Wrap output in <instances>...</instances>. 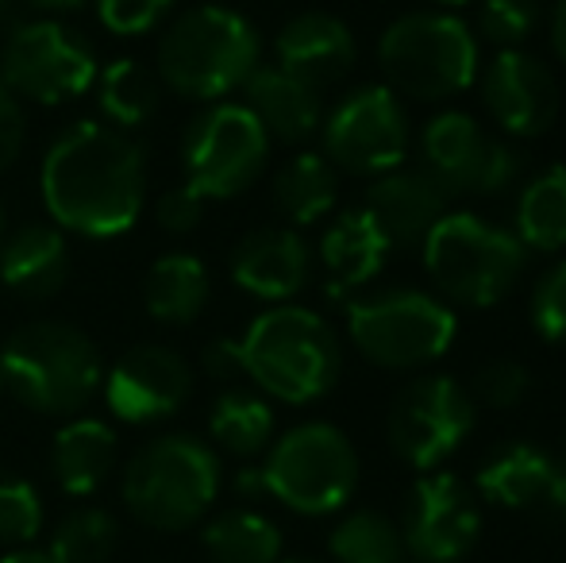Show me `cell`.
Returning <instances> with one entry per match:
<instances>
[{
  "label": "cell",
  "instance_id": "35",
  "mask_svg": "<svg viewBox=\"0 0 566 563\" xmlns=\"http://www.w3.org/2000/svg\"><path fill=\"white\" fill-rule=\"evenodd\" d=\"M43 529V502L39 490L28 479L0 475V544L4 549H23Z\"/></svg>",
  "mask_w": 566,
  "mask_h": 563
},
{
  "label": "cell",
  "instance_id": "6",
  "mask_svg": "<svg viewBox=\"0 0 566 563\" xmlns=\"http://www.w3.org/2000/svg\"><path fill=\"white\" fill-rule=\"evenodd\" d=\"M224 487L220 451L189 432H170L143 444L124 471V505L139 525L181 533L197 525Z\"/></svg>",
  "mask_w": 566,
  "mask_h": 563
},
{
  "label": "cell",
  "instance_id": "12",
  "mask_svg": "<svg viewBox=\"0 0 566 563\" xmlns=\"http://www.w3.org/2000/svg\"><path fill=\"white\" fill-rule=\"evenodd\" d=\"M420 166L448 197H497L524 174V155L509 139L485 132L470 113L448 108L420 132Z\"/></svg>",
  "mask_w": 566,
  "mask_h": 563
},
{
  "label": "cell",
  "instance_id": "18",
  "mask_svg": "<svg viewBox=\"0 0 566 563\" xmlns=\"http://www.w3.org/2000/svg\"><path fill=\"white\" fill-rule=\"evenodd\" d=\"M313 279V251L297 228H259L231 251V282L270 305H285Z\"/></svg>",
  "mask_w": 566,
  "mask_h": 563
},
{
  "label": "cell",
  "instance_id": "29",
  "mask_svg": "<svg viewBox=\"0 0 566 563\" xmlns=\"http://www.w3.org/2000/svg\"><path fill=\"white\" fill-rule=\"evenodd\" d=\"M274 409L262 394L251 390H224L217 402H212V414H209V436H212V448L228 451V456L243 459H259L262 451L274 444Z\"/></svg>",
  "mask_w": 566,
  "mask_h": 563
},
{
  "label": "cell",
  "instance_id": "45",
  "mask_svg": "<svg viewBox=\"0 0 566 563\" xmlns=\"http://www.w3.org/2000/svg\"><path fill=\"white\" fill-rule=\"evenodd\" d=\"M28 4L43 8V12H74V8H82L85 0H28Z\"/></svg>",
  "mask_w": 566,
  "mask_h": 563
},
{
  "label": "cell",
  "instance_id": "2",
  "mask_svg": "<svg viewBox=\"0 0 566 563\" xmlns=\"http://www.w3.org/2000/svg\"><path fill=\"white\" fill-rule=\"evenodd\" d=\"M243 375L266 398L308 406L336 390L343 371L339 336L321 313L305 305H274L259 313L239 336Z\"/></svg>",
  "mask_w": 566,
  "mask_h": 563
},
{
  "label": "cell",
  "instance_id": "27",
  "mask_svg": "<svg viewBox=\"0 0 566 563\" xmlns=\"http://www.w3.org/2000/svg\"><path fill=\"white\" fill-rule=\"evenodd\" d=\"M339 170L321 150H297L274 174V205L293 228H308L336 209Z\"/></svg>",
  "mask_w": 566,
  "mask_h": 563
},
{
  "label": "cell",
  "instance_id": "26",
  "mask_svg": "<svg viewBox=\"0 0 566 563\" xmlns=\"http://www.w3.org/2000/svg\"><path fill=\"white\" fill-rule=\"evenodd\" d=\"M212 298L209 267L189 251H170V256L155 259L143 279V305L158 324H193L205 313Z\"/></svg>",
  "mask_w": 566,
  "mask_h": 563
},
{
  "label": "cell",
  "instance_id": "36",
  "mask_svg": "<svg viewBox=\"0 0 566 563\" xmlns=\"http://www.w3.org/2000/svg\"><path fill=\"white\" fill-rule=\"evenodd\" d=\"M467 390H470V398H474V406L513 409L528 398L532 375H528V367L516 359H485L474 367V378H470Z\"/></svg>",
  "mask_w": 566,
  "mask_h": 563
},
{
  "label": "cell",
  "instance_id": "47",
  "mask_svg": "<svg viewBox=\"0 0 566 563\" xmlns=\"http://www.w3.org/2000/svg\"><path fill=\"white\" fill-rule=\"evenodd\" d=\"M4 220H8L4 217V205H0V243H4Z\"/></svg>",
  "mask_w": 566,
  "mask_h": 563
},
{
  "label": "cell",
  "instance_id": "50",
  "mask_svg": "<svg viewBox=\"0 0 566 563\" xmlns=\"http://www.w3.org/2000/svg\"><path fill=\"white\" fill-rule=\"evenodd\" d=\"M0 390H4V375H0Z\"/></svg>",
  "mask_w": 566,
  "mask_h": 563
},
{
  "label": "cell",
  "instance_id": "46",
  "mask_svg": "<svg viewBox=\"0 0 566 563\" xmlns=\"http://www.w3.org/2000/svg\"><path fill=\"white\" fill-rule=\"evenodd\" d=\"M436 4H443L451 12V8H462V4H470V0H436Z\"/></svg>",
  "mask_w": 566,
  "mask_h": 563
},
{
  "label": "cell",
  "instance_id": "20",
  "mask_svg": "<svg viewBox=\"0 0 566 563\" xmlns=\"http://www.w3.org/2000/svg\"><path fill=\"white\" fill-rule=\"evenodd\" d=\"M277 66L290 70L313 90H328L343 82L358 59V43L350 28L332 12H301L274 39Z\"/></svg>",
  "mask_w": 566,
  "mask_h": 563
},
{
  "label": "cell",
  "instance_id": "23",
  "mask_svg": "<svg viewBox=\"0 0 566 563\" xmlns=\"http://www.w3.org/2000/svg\"><path fill=\"white\" fill-rule=\"evenodd\" d=\"M70 279V243L59 225H23L0 243V282L28 301H46Z\"/></svg>",
  "mask_w": 566,
  "mask_h": 563
},
{
  "label": "cell",
  "instance_id": "16",
  "mask_svg": "<svg viewBox=\"0 0 566 563\" xmlns=\"http://www.w3.org/2000/svg\"><path fill=\"white\" fill-rule=\"evenodd\" d=\"M105 406L124 425H155L174 417L193 394V367L166 344H139L101 378Z\"/></svg>",
  "mask_w": 566,
  "mask_h": 563
},
{
  "label": "cell",
  "instance_id": "31",
  "mask_svg": "<svg viewBox=\"0 0 566 563\" xmlns=\"http://www.w3.org/2000/svg\"><path fill=\"white\" fill-rule=\"evenodd\" d=\"M97 105L105 124H113L119 132H135L143 124H150V116L158 113V74L147 70L135 59H116L97 74Z\"/></svg>",
  "mask_w": 566,
  "mask_h": 563
},
{
  "label": "cell",
  "instance_id": "21",
  "mask_svg": "<svg viewBox=\"0 0 566 563\" xmlns=\"http://www.w3.org/2000/svg\"><path fill=\"white\" fill-rule=\"evenodd\" d=\"M563 463L547 448L532 440H509L485 451V459L474 471V487L497 510H516L536 518L544 498L552 494Z\"/></svg>",
  "mask_w": 566,
  "mask_h": 563
},
{
  "label": "cell",
  "instance_id": "41",
  "mask_svg": "<svg viewBox=\"0 0 566 563\" xmlns=\"http://www.w3.org/2000/svg\"><path fill=\"white\" fill-rule=\"evenodd\" d=\"M201 371L217 383H235L243 375V352H239V336H220L205 347Z\"/></svg>",
  "mask_w": 566,
  "mask_h": 563
},
{
  "label": "cell",
  "instance_id": "30",
  "mask_svg": "<svg viewBox=\"0 0 566 563\" xmlns=\"http://www.w3.org/2000/svg\"><path fill=\"white\" fill-rule=\"evenodd\" d=\"M201 544L212 563H277L282 529L259 510H224L205 521Z\"/></svg>",
  "mask_w": 566,
  "mask_h": 563
},
{
  "label": "cell",
  "instance_id": "37",
  "mask_svg": "<svg viewBox=\"0 0 566 563\" xmlns=\"http://www.w3.org/2000/svg\"><path fill=\"white\" fill-rule=\"evenodd\" d=\"M528 321L544 344L566 347V259L547 267L532 285Z\"/></svg>",
  "mask_w": 566,
  "mask_h": 563
},
{
  "label": "cell",
  "instance_id": "10",
  "mask_svg": "<svg viewBox=\"0 0 566 563\" xmlns=\"http://www.w3.org/2000/svg\"><path fill=\"white\" fill-rule=\"evenodd\" d=\"M270 158V136L243 101H217L186 132L181 166L186 186L205 201H231L262 178Z\"/></svg>",
  "mask_w": 566,
  "mask_h": 563
},
{
  "label": "cell",
  "instance_id": "48",
  "mask_svg": "<svg viewBox=\"0 0 566 563\" xmlns=\"http://www.w3.org/2000/svg\"><path fill=\"white\" fill-rule=\"evenodd\" d=\"M277 563H321V560H308V556H297V560H277Z\"/></svg>",
  "mask_w": 566,
  "mask_h": 563
},
{
  "label": "cell",
  "instance_id": "44",
  "mask_svg": "<svg viewBox=\"0 0 566 563\" xmlns=\"http://www.w3.org/2000/svg\"><path fill=\"white\" fill-rule=\"evenodd\" d=\"M0 563H54L46 552H35V549H15V552H8Z\"/></svg>",
  "mask_w": 566,
  "mask_h": 563
},
{
  "label": "cell",
  "instance_id": "24",
  "mask_svg": "<svg viewBox=\"0 0 566 563\" xmlns=\"http://www.w3.org/2000/svg\"><path fill=\"white\" fill-rule=\"evenodd\" d=\"M394 243L386 240L378 225L370 220L366 209H347L328 225V232L321 236V263L328 271L332 293H358L366 290L386 267Z\"/></svg>",
  "mask_w": 566,
  "mask_h": 563
},
{
  "label": "cell",
  "instance_id": "19",
  "mask_svg": "<svg viewBox=\"0 0 566 563\" xmlns=\"http://www.w3.org/2000/svg\"><path fill=\"white\" fill-rule=\"evenodd\" d=\"M363 209L370 212V220L386 232L394 248H420L424 236L451 209V197L424 166H397L370 181Z\"/></svg>",
  "mask_w": 566,
  "mask_h": 563
},
{
  "label": "cell",
  "instance_id": "8",
  "mask_svg": "<svg viewBox=\"0 0 566 563\" xmlns=\"http://www.w3.org/2000/svg\"><path fill=\"white\" fill-rule=\"evenodd\" d=\"M378 66L397 97L436 105L478 82V35L448 8L397 15L378 39Z\"/></svg>",
  "mask_w": 566,
  "mask_h": 563
},
{
  "label": "cell",
  "instance_id": "25",
  "mask_svg": "<svg viewBox=\"0 0 566 563\" xmlns=\"http://www.w3.org/2000/svg\"><path fill=\"white\" fill-rule=\"evenodd\" d=\"M119 459V436L113 425L97 417H74L54 432L51 444V471L66 494L85 498L105 487Z\"/></svg>",
  "mask_w": 566,
  "mask_h": 563
},
{
  "label": "cell",
  "instance_id": "15",
  "mask_svg": "<svg viewBox=\"0 0 566 563\" xmlns=\"http://www.w3.org/2000/svg\"><path fill=\"white\" fill-rule=\"evenodd\" d=\"M482 536V510L467 482L448 471H428L409 490L401 518L405 556L420 563H462Z\"/></svg>",
  "mask_w": 566,
  "mask_h": 563
},
{
  "label": "cell",
  "instance_id": "3",
  "mask_svg": "<svg viewBox=\"0 0 566 563\" xmlns=\"http://www.w3.org/2000/svg\"><path fill=\"white\" fill-rule=\"evenodd\" d=\"M259 31L243 12L197 4L181 12L158 39V82L178 97L217 105L243 90L259 66Z\"/></svg>",
  "mask_w": 566,
  "mask_h": 563
},
{
  "label": "cell",
  "instance_id": "1",
  "mask_svg": "<svg viewBox=\"0 0 566 563\" xmlns=\"http://www.w3.org/2000/svg\"><path fill=\"white\" fill-rule=\"evenodd\" d=\"M39 189L62 232L116 240L132 232L147 205V155L105 121H82L46 147Z\"/></svg>",
  "mask_w": 566,
  "mask_h": 563
},
{
  "label": "cell",
  "instance_id": "32",
  "mask_svg": "<svg viewBox=\"0 0 566 563\" xmlns=\"http://www.w3.org/2000/svg\"><path fill=\"white\" fill-rule=\"evenodd\" d=\"M336 563H405L401 525L381 510H355L328 533Z\"/></svg>",
  "mask_w": 566,
  "mask_h": 563
},
{
  "label": "cell",
  "instance_id": "7",
  "mask_svg": "<svg viewBox=\"0 0 566 563\" xmlns=\"http://www.w3.org/2000/svg\"><path fill=\"white\" fill-rule=\"evenodd\" d=\"M347 336L366 363L381 371H424L451 352L459 336L454 305L432 290L386 285L347 301Z\"/></svg>",
  "mask_w": 566,
  "mask_h": 563
},
{
  "label": "cell",
  "instance_id": "14",
  "mask_svg": "<svg viewBox=\"0 0 566 563\" xmlns=\"http://www.w3.org/2000/svg\"><path fill=\"white\" fill-rule=\"evenodd\" d=\"M324 150L336 170L355 178H381L409 158V113L389 85H358L321 124Z\"/></svg>",
  "mask_w": 566,
  "mask_h": 563
},
{
  "label": "cell",
  "instance_id": "38",
  "mask_svg": "<svg viewBox=\"0 0 566 563\" xmlns=\"http://www.w3.org/2000/svg\"><path fill=\"white\" fill-rule=\"evenodd\" d=\"M174 8V0H97V15L113 35H147L150 28H158L166 12Z\"/></svg>",
  "mask_w": 566,
  "mask_h": 563
},
{
  "label": "cell",
  "instance_id": "49",
  "mask_svg": "<svg viewBox=\"0 0 566 563\" xmlns=\"http://www.w3.org/2000/svg\"><path fill=\"white\" fill-rule=\"evenodd\" d=\"M8 4H12V0H0V23H4V15H8Z\"/></svg>",
  "mask_w": 566,
  "mask_h": 563
},
{
  "label": "cell",
  "instance_id": "9",
  "mask_svg": "<svg viewBox=\"0 0 566 563\" xmlns=\"http://www.w3.org/2000/svg\"><path fill=\"white\" fill-rule=\"evenodd\" d=\"M266 494L301 518H328L358 490V451L339 425L305 421L274 436L262 459Z\"/></svg>",
  "mask_w": 566,
  "mask_h": 563
},
{
  "label": "cell",
  "instance_id": "40",
  "mask_svg": "<svg viewBox=\"0 0 566 563\" xmlns=\"http://www.w3.org/2000/svg\"><path fill=\"white\" fill-rule=\"evenodd\" d=\"M23 139H28V121H23L20 97L0 82V174L20 158Z\"/></svg>",
  "mask_w": 566,
  "mask_h": 563
},
{
  "label": "cell",
  "instance_id": "43",
  "mask_svg": "<svg viewBox=\"0 0 566 563\" xmlns=\"http://www.w3.org/2000/svg\"><path fill=\"white\" fill-rule=\"evenodd\" d=\"M547 31H552V51L555 59L566 66V0H555L552 4V20H547Z\"/></svg>",
  "mask_w": 566,
  "mask_h": 563
},
{
  "label": "cell",
  "instance_id": "5",
  "mask_svg": "<svg viewBox=\"0 0 566 563\" xmlns=\"http://www.w3.org/2000/svg\"><path fill=\"white\" fill-rule=\"evenodd\" d=\"M428 282L448 305L493 309L513 293L528 267V248L513 228L478 217L470 209H448L420 243Z\"/></svg>",
  "mask_w": 566,
  "mask_h": 563
},
{
  "label": "cell",
  "instance_id": "33",
  "mask_svg": "<svg viewBox=\"0 0 566 563\" xmlns=\"http://www.w3.org/2000/svg\"><path fill=\"white\" fill-rule=\"evenodd\" d=\"M119 544V525L108 510L85 505L59 521V529L51 533V549L46 556L54 563H108L116 556Z\"/></svg>",
  "mask_w": 566,
  "mask_h": 563
},
{
  "label": "cell",
  "instance_id": "11",
  "mask_svg": "<svg viewBox=\"0 0 566 563\" xmlns=\"http://www.w3.org/2000/svg\"><path fill=\"white\" fill-rule=\"evenodd\" d=\"M478 425V406L470 390L451 375H417L397 390L386 417V436L394 451L420 475L443 467L467 444Z\"/></svg>",
  "mask_w": 566,
  "mask_h": 563
},
{
  "label": "cell",
  "instance_id": "34",
  "mask_svg": "<svg viewBox=\"0 0 566 563\" xmlns=\"http://www.w3.org/2000/svg\"><path fill=\"white\" fill-rule=\"evenodd\" d=\"M544 23V0H482L478 4V35L497 51L524 46Z\"/></svg>",
  "mask_w": 566,
  "mask_h": 563
},
{
  "label": "cell",
  "instance_id": "17",
  "mask_svg": "<svg viewBox=\"0 0 566 563\" xmlns=\"http://www.w3.org/2000/svg\"><path fill=\"white\" fill-rule=\"evenodd\" d=\"M482 101L505 139H539L559 116V82L552 66L524 46L497 51L482 70Z\"/></svg>",
  "mask_w": 566,
  "mask_h": 563
},
{
  "label": "cell",
  "instance_id": "13",
  "mask_svg": "<svg viewBox=\"0 0 566 563\" xmlns=\"http://www.w3.org/2000/svg\"><path fill=\"white\" fill-rule=\"evenodd\" d=\"M97 51L59 20H31L8 35L0 82L35 105H66L97 82Z\"/></svg>",
  "mask_w": 566,
  "mask_h": 563
},
{
  "label": "cell",
  "instance_id": "28",
  "mask_svg": "<svg viewBox=\"0 0 566 563\" xmlns=\"http://www.w3.org/2000/svg\"><path fill=\"white\" fill-rule=\"evenodd\" d=\"M513 232L528 251H555L566 248V166L555 163L528 178L513 205Z\"/></svg>",
  "mask_w": 566,
  "mask_h": 563
},
{
  "label": "cell",
  "instance_id": "22",
  "mask_svg": "<svg viewBox=\"0 0 566 563\" xmlns=\"http://www.w3.org/2000/svg\"><path fill=\"white\" fill-rule=\"evenodd\" d=\"M243 105L254 113V121L266 128L270 139L282 143H305L321 132L324 105L321 90L305 85L282 66H254V74L243 82Z\"/></svg>",
  "mask_w": 566,
  "mask_h": 563
},
{
  "label": "cell",
  "instance_id": "42",
  "mask_svg": "<svg viewBox=\"0 0 566 563\" xmlns=\"http://www.w3.org/2000/svg\"><path fill=\"white\" fill-rule=\"evenodd\" d=\"M235 490H239V498H247V502H259V498H270V494H266V479H262V467H259V463H243V467H239Z\"/></svg>",
  "mask_w": 566,
  "mask_h": 563
},
{
  "label": "cell",
  "instance_id": "39",
  "mask_svg": "<svg viewBox=\"0 0 566 563\" xmlns=\"http://www.w3.org/2000/svg\"><path fill=\"white\" fill-rule=\"evenodd\" d=\"M205 205H209V201H205L193 186H174L155 201V220H158V228H163V232L189 236L205 220Z\"/></svg>",
  "mask_w": 566,
  "mask_h": 563
},
{
  "label": "cell",
  "instance_id": "4",
  "mask_svg": "<svg viewBox=\"0 0 566 563\" xmlns=\"http://www.w3.org/2000/svg\"><path fill=\"white\" fill-rule=\"evenodd\" d=\"M4 390L46 417L82 414L101 390V352L77 324L28 321L0 347Z\"/></svg>",
  "mask_w": 566,
  "mask_h": 563
}]
</instances>
